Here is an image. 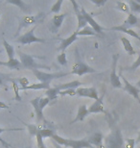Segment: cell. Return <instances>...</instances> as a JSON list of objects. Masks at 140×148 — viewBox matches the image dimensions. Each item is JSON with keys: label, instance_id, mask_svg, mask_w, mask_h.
Masks as SVG:
<instances>
[{"label": "cell", "instance_id": "obj_5", "mask_svg": "<svg viewBox=\"0 0 140 148\" xmlns=\"http://www.w3.org/2000/svg\"><path fill=\"white\" fill-rule=\"evenodd\" d=\"M35 29H36V26L32 30L28 31L27 33L21 35L19 36L18 38H16V41L20 44H31L33 42H42V43H45L46 40H43V38H38L35 36Z\"/></svg>", "mask_w": 140, "mask_h": 148}, {"label": "cell", "instance_id": "obj_33", "mask_svg": "<svg viewBox=\"0 0 140 148\" xmlns=\"http://www.w3.org/2000/svg\"><path fill=\"white\" fill-rule=\"evenodd\" d=\"M62 3H64V0H58V1L55 3V4H53L52 8H51V13L59 14V11H61Z\"/></svg>", "mask_w": 140, "mask_h": 148}, {"label": "cell", "instance_id": "obj_38", "mask_svg": "<svg viewBox=\"0 0 140 148\" xmlns=\"http://www.w3.org/2000/svg\"><path fill=\"white\" fill-rule=\"evenodd\" d=\"M16 82H18V85L20 86V88H25V87H28L30 85L29 83V80L26 78V77H21V78H18V79H16Z\"/></svg>", "mask_w": 140, "mask_h": 148}, {"label": "cell", "instance_id": "obj_10", "mask_svg": "<svg viewBox=\"0 0 140 148\" xmlns=\"http://www.w3.org/2000/svg\"><path fill=\"white\" fill-rule=\"evenodd\" d=\"M76 93L78 96L81 97H88V98L94 99L95 101L99 99V95H98V91L96 88L90 87V88H84L81 87L76 90Z\"/></svg>", "mask_w": 140, "mask_h": 148}, {"label": "cell", "instance_id": "obj_31", "mask_svg": "<svg viewBox=\"0 0 140 148\" xmlns=\"http://www.w3.org/2000/svg\"><path fill=\"white\" fill-rule=\"evenodd\" d=\"M116 5H117V9L119 11L123 12V13H126L129 14H130V6L128 5V3L126 2H121V1H117L116 2Z\"/></svg>", "mask_w": 140, "mask_h": 148}, {"label": "cell", "instance_id": "obj_2", "mask_svg": "<svg viewBox=\"0 0 140 148\" xmlns=\"http://www.w3.org/2000/svg\"><path fill=\"white\" fill-rule=\"evenodd\" d=\"M53 141H55L59 145H64L65 147L71 148H96L93 145H91L88 143L87 140H69V138H64L59 137V135L55 134L51 138Z\"/></svg>", "mask_w": 140, "mask_h": 148}, {"label": "cell", "instance_id": "obj_51", "mask_svg": "<svg viewBox=\"0 0 140 148\" xmlns=\"http://www.w3.org/2000/svg\"><path fill=\"white\" fill-rule=\"evenodd\" d=\"M139 148H140V147H139Z\"/></svg>", "mask_w": 140, "mask_h": 148}, {"label": "cell", "instance_id": "obj_8", "mask_svg": "<svg viewBox=\"0 0 140 148\" xmlns=\"http://www.w3.org/2000/svg\"><path fill=\"white\" fill-rule=\"evenodd\" d=\"M44 14H40L38 16H22V18L20 19L19 22V26H18V31L17 33H19L21 28L27 27L29 25H34V24H38L42 21Z\"/></svg>", "mask_w": 140, "mask_h": 148}, {"label": "cell", "instance_id": "obj_17", "mask_svg": "<svg viewBox=\"0 0 140 148\" xmlns=\"http://www.w3.org/2000/svg\"><path fill=\"white\" fill-rule=\"evenodd\" d=\"M40 97H36V98H34L33 100L30 101V103H31V105L33 106V108H34V110H35L38 122H40V121H41V120H44L42 110H41L40 107Z\"/></svg>", "mask_w": 140, "mask_h": 148}, {"label": "cell", "instance_id": "obj_47", "mask_svg": "<svg viewBox=\"0 0 140 148\" xmlns=\"http://www.w3.org/2000/svg\"><path fill=\"white\" fill-rule=\"evenodd\" d=\"M0 53H1V50H0ZM6 63L5 62H2V61H0V66H5Z\"/></svg>", "mask_w": 140, "mask_h": 148}, {"label": "cell", "instance_id": "obj_7", "mask_svg": "<svg viewBox=\"0 0 140 148\" xmlns=\"http://www.w3.org/2000/svg\"><path fill=\"white\" fill-rule=\"evenodd\" d=\"M118 57L119 56L116 54V55H113L112 56V67H111V84L113 88H122L123 86H122V83H121V80H120V76L116 73V67H117V61H118Z\"/></svg>", "mask_w": 140, "mask_h": 148}, {"label": "cell", "instance_id": "obj_27", "mask_svg": "<svg viewBox=\"0 0 140 148\" xmlns=\"http://www.w3.org/2000/svg\"><path fill=\"white\" fill-rule=\"evenodd\" d=\"M59 93V90L57 87L51 88H49L48 90L45 91V95L50 99V101H51V100H56L58 98Z\"/></svg>", "mask_w": 140, "mask_h": 148}, {"label": "cell", "instance_id": "obj_23", "mask_svg": "<svg viewBox=\"0 0 140 148\" xmlns=\"http://www.w3.org/2000/svg\"><path fill=\"white\" fill-rule=\"evenodd\" d=\"M7 3L9 4H13V5H16V6H18L19 9L21 11H23L24 13H28L30 11V8H31V6L26 4L24 1H22V0H8Z\"/></svg>", "mask_w": 140, "mask_h": 148}, {"label": "cell", "instance_id": "obj_49", "mask_svg": "<svg viewBox=\"0 0 140 148\" xmlns=\"http://www.w3.org/2000/svg\"><path fill=\"white\" fill-rule=\"evenodd\" d=\"M3 85V79H2V77H0V86H2Z\"/></svg>", "mask_w": 140, "mask_h": 148}, {"label": "cell", "instance_id": "obj_46", "mask_svg": "<svg viewBox=\"0 0 140 148\" xmlns=\"http://www.w3.org/2000/svg\"><path fill=\"white\" fill-rule=\"evenodd\" d=\"M135 141H136V143H140V132L138 133L137 138H136V140H135Z\"/></svg>", "mask_w": 140, "mask_h": 148}, {"label": "cell", "instance_id": "obj_50", "mask_svg": "<svg viewBox=\"0 0 140 148\" xmlns=\"http://www.w3.org/2000/svg\"><path fill=\"white\" fill-rule=\"evenodd\" d=\"M0 16H1V14H0Z\"/></svg>", "mask_w": 140, "mask_h": 148}, {"label": "cell", "instance_id": "obj_48", "mask_svg": "<svg viewBox=\"0 0 140 148\" xmlns=\"http://www.w3.org/2000/svg\"><path fill=\"white\" fill-rule=\"evenodd\" d=\"M136 87H137V88H139V90H140V80H139V81H138L137 83H136Z\"/></svg>", "mask_w": 140, "mask_h": 148}, {"label": "cell", "instance_id": "obj_18", "mask_svg": "<svg viewBox=\"0 0 140 148\" xmlns=\"http://www.w3.org/2000/svg\"><path fill=\"white\" fill-rule=\"evenodd\" d=\"M49 88H51L50 87V83H35V84L29 85L28 87L25 88H19V90H48Z\"/></svg>", "mask_w": 140, "mask_h": 148}, {"label": "cell", "instance_id": "obj_13", "mask_svg": "<svg viewBox=\"0 0 140 148\" xmlns=\"http://www.w3.org/2000/svg\"><path fill=\"white\" fill-rule=\"evenodd\" d=\"M104 96H105V93H103V95L99 97V99L96 100L93 104L89 106L88 107L89 114H107V112L104 109V104H103Z\"/></svg>", "mask_w": 140, "mask_h": 148}, {"label": "cell", "instance_id": "obj_43", "mask_svg": "<svg viewBox=\"0 0 140 148\" xmlns=\"http://www.w3.org/2000/svg\"><path fill=\"white\" fill-rule=\"evenodd\" d=\"M92 3H94L95 5L98 6V7H101V6H104L106 4L107 0H101V1H98V0H90Z\"/></svg>", "mask_w": 140, "mask_h": 148}, {"label": "cell", "instance_id": "obj_29", "mask_svg": "<svg viewBox=\"0 0 140 148\" xmlns=\"http://www.w3.org/2000/svg\"><path fill=\"white\" fill-rule=\"evenodd\" d=\"M128 5L130 6V10L132 14H140V3L137 1H129Z\"/></svg>", "mask_w": 140, "mask_h": 148}, {"label": "cell", "instance_id": "obj_26", "mask_svg": "<svg viewBox=\"0 0 140 148\" xmlns=\"http://www.w3.org/2000/svg\"><path fill=\"white\" fill-rule=\"evenodd\" d=\"M67 16V14H56V16H53V19H52V22H53V25L55 26L57 29H59V27L61 26L62 22H64V17Z\"/></svg>", "mask_w": 140, "mask_h": 148}, {"label": "cell", "instance_id": "obj_44", "mask_svg": "<svg viewBox=\"0 0 140 148\" xmlns=\"http://www.w3.org/2000/svg\"><path fill=\"white\" fill-rule=\"evenodd\" d=\"M0 108L1 109H9V106L6 105L5 103H3L2 101H0Z\"/></svg>", "mask_w": 140, "mask_h": 148}, {"label": "cell", "instance_id": "obj_37", "mask_svg": "<svg viewBox=\"0 0 140 148\" xmlns=\"http://www.w3.org/2000/svg\"><path fill=\"white\" fill-rule=\"evenodd\" d=\"M23 123H24L25 125L28 127V130H29L30 135H31V136H37L38 135V130H40V129H38L37 126H36V125H31V124L29 125V124L26 123V122H23Z\"/></svg>", "mask_w": 140, "mask_h": 148}, {"label": "cell", "instance_id": "obj_11", "mask_svg": "<svg viewBox=\"0 0 140 148\" xmlns=\"http://www.w3.org/2000/svg\"><path fill=\"white\" fill-rule=\"evenodd\" d=\"M81 12H82L83 16H84L85 17L86 21H87V24L90 25V27L95 31V33L98 34V35H99V34L102 35V34H103V31L105 30V28L102 27V26H101V25L99 24V23H97L96 20H95V19L93 18V17H92L91 14L87 13V12H86L84 8L82 9Z\"/></svg>", "mask_w": 140, "mask_h": 148}, {"label": "cell", "instance_id": "obj_3", "mask_svg": "<svg viewBox=\"0 0 140 148\" xmlns=\"http://www.w3.org/2000/svg\"><path fill=\"white\" fill-rule=\"evenodd\" d=\"M19 58L20 62H21V66L22 69H49L50 67L44 64H40L35 61V59L33 56L23 53L21 51H19Z\"/></svg>", "mask_w": 140, "mask_h": 148}, {"label": "cell", "instance_id": "obj_42", "mask_svg": "<svg viewBox=\"0 0 140 148\" xmlns=\"http://www.w3.org/2000/svg\"><path fill=\"white\" fill-rule=\"evenodd\" d=\"M125 143H126V148H135L136 141L135 138H127Z\"/></svg>", "mask_w": 140, "mask_h": 148}, {"label": "cell", "instance_id": "obj_6", "mask_svg": "<svg viewBox=\"0 0 140 148\" xmlns=\"http://www.w3.org/2000/svg\"><path fill=\"white\" fill-rule=\"evenodd\" d=\"M95 72H97L96 69H92V67L87 66L84 62L77 61L75 62V64H74L70 74H76V75H78V76H83L84 74H86V73H95Z\"/></svg>", "mask_w": 140, "mask_h": 148}, {"label": "cell", "instance_id": "obj_12", "mask_svg": "<svg viewBox=\"0 0 140 148\" xmlns=\"http://www.w3.org/2000/svg\"><path fill=\"white\" fill-rule=\"evenodd\" d=\"M71 4L73 5V9L76 13V16H77V19H78V28H77V32L83 30L85 27L87 26V21H86L85 17L83 16L81 10L79 9V6H78V3L75 2L74 0L71 1Z\"/></svg>", "mask_w": 140, "mask_h": 148}, {"label": "cell", "instance_id": "obj_32", "mask_svg": "<svg viewBox=\"0 0 140 148\" xmlns=\"http://www.w3.org/2000/svg\"><path fill=\"white\" fill-rule=\"evenodd\" d=\"M11 82L13 83V88H14V92H16V98L17 101H21V97H20L19 95V85L17 84V82L16 81V80H13V79H11Z\"/></svg>", "mask_w": 140, "mask_h": 148}, {"label": "cell", "instance_id": "obj_16", "mask_svg": "<svg viewBox=\"0 0 140 148\" xmlns=\"http://www.w3.org/2000/svg\"><path fill=\"white\" fill-rule=\"evenodd\" d=\"M78 33H77V31H75L74 33L71 35L70 37H68L66 38H64V40H61V44H59L58 50L59 51H61V52H64L65 49L67 48L68 46H70L71 44H72L74 41H76L78 40Z\"/></svg>", "mask_w": 140, "mask_h": 148}, {"label": "cell", "instance_id": "obj_4", "mask_svg": "<svg viewBox=\"0 0 140 148\" xmlns=\"http://www.w3.org/2000/svg\"><path fill=\"white\" fill-rule=\"evenodd\" d=\"M33 73L35 74V76L37 77L38 80H40V83H50L51 81L55 79H59L61 77L66 76L70 73H64V72H56V73H45L42 72L38 69H33Z\"/></svg>", "mask_w": 140, "mask_h": 148}, {"label": "cell", "instance_id": "obj_19", "mask_svg": "<svg viewBox=\"0 0 140 148\" xmlns=\"http://www.w3.org/2000/svg\"><path fill=\"white\" fill-rule=\"evenodd\" d=\"M88 108L86 107L85 105H81L78 109V112H77V115L71 123H75L77 121H84L85 118L88 115Z\"/></svg>", "mask_w": 140, "mask_h": 148}, {"label": "cell", "instance_id": "obj_25", "mask_svg": "<svg viewBox=\"0 0 140 148\" xmlns=\"http://www.w3.org/2000/svg\"><path fill=\"white\" fill-rule=\"evenodd\" d=\"M3 46H4L6 52H7L9 60L14 59V46L11 45V44L9 43L6 40H3Z\"/></svg>", "mask_w": 140, "mask_h": 148}, {"label": "cell", "instance_id": "obj_1", "mask_svg": "<svg viewBox=\"0 0 140 148\" xmlns=\"http://www.w3.org/2000/svg\"><path fill=\"white\" fill-rule=\"evenodd\" d=\"M125 140L121 130L117 126H113L111 133L105 138L106 148H123Z\"/></svg>", "mask_w": 140, "mask_h": 148}, {"label": "cell", "instance_id": "obj_15", "mask_svg": "<svg viewBox=\"0 0 140 148\" xmlns=\"http://www.w3.org/2000/svg\"><path fill=\"white\" fill-rule=\"evenodd\" d=\"M103 140H104V137H103V134L100 132H96L94 134H92L90 137L87 138V141L91 145H94V147L96 146L98 148H105L103 144Z\"/></svg>", "mask_w": 140, "mask_h": 148}, {"label": "cell", "instance_id": "obj_39", "mask_svg": "<svg viewBox=\"0 0 140 148\" xmlns=\"http://www.w3.org/2000/svg\"><path fill=\"white\" fill-rule=\"evenodd\" d=\"M59 95H69V96H75V95H77V93H76V90H74V88H69V90H61V91H59Z\"/></svg>", "mask_w": 140, "mask_h": 148}, {"label": "cell", "instance_id": "obj_21", "mask_svg": "<svg viewBox=\"0 0 140 148\" xmlns=\"http://www.w3.org/2000/svg\"><path fill=\"white\" fill-rule=\"evenodd\" d=\"M111 30H113V31H118V32H122V33H125L127 35H129V36L132 37L136 38V40H138L140 41V36L136 33L135 31H133L132 29H128V28H125L123 27L122 25L120 26H115V27H112Z\"/></svg>", "mask_w": 140, "mask_h": 148}, {"label": "cell", "instance_id": "obj_34", "mask_svg": "<svg viewBox=\"0 0 140 148\" xmlns=\"http://www.w3.org/2000/svg\"><path fill=\"white\" fill-rule=\"evenodd\" d=\"M16 130H21V129H19V128H17V129H5V128H1V127H0V143L3 144V146H4V147L9 148V147H11V145L9 143H6V141L1 138V134L3 132H5V131H16Z\"/></svg>", "mask_w": 140, "mask_h": 148}, {"label": "cell", "instance_id": "obj_14", "mask_svg": "<svg viewBox=\"0 0 140 148\" xmlns=\"http://www.w3.org/2000/svg\"><path fill=\"white\" fill-rule=\"evenodd\" d=\"M122 26L128 29H132V27H140V20L135 14L130 13L128 14L127 19L122 24Z\"/></svg>", "mask_w": 140, "mask_h": 148}, {"label": "cell", "instance_id": "obj_22", "mask_svg": "<svg viewBox=\"0 0 140 148\" xmlns=\"http://www.w3.org/2000/svg\"><path fill=\"white\" fill-rule=\"evenodd\" d=\"M121 42L123 44L124 46V49L125 51H126L128 54L132 56V55H135L136 52L135 50L133 49V46L132 45V43H130V41L128 40L126 37H121Z\"/></svg>", "mask_w": 140, "mask_h": 148}, {"label": "cell", "instance_id": "obj_40", "mask_svg": "<svg viewBox=\"0 0 140 148\" xmlns=\"http://www.w3.org/2000/svg\"><path fill=\"white\" fill-rule=\"evenodd\" d=\"M49 102H50V99L47 96L40 97V107L41 110L43 111V109L49 104Z\"/></svg>", "mask_w": 140, "mask_h": 148}, {"label": "cell", "instance_id": "obj_24", "mask_svg": "<svg viewBox=\"0 0 140 148\" xmlns=\"http://www.w3.org/2000/svg\"><path fill=\"white\" fill-rule=\"evenodd\" d=\"M5 66L9 67L10 69H16V70H19L20 67H22L21 66V62L17 59L14 58L12 60H9L8 62H6V64Z\"/></svg>", "mask_w": 140, "mask_h": 148}, {"label": "cell", "instance_id": "obj_45", "mask_svg": "<svg viewBox=\"0 0 140 148\" xmlns=\"http://www.w3.org/2000/svg\"><path fill=\"white\" fill-rule=\"evenodd\" d=\"M53 144H54L56 148H64V147H61V145H59V144H58L57 143H55V141H53Z\"/></svg>", "mask_w": 140, "mask_h": 148}, {"label": "cell", "instance_id": "obj_28", "mask_svg": "<svg viewBox=\"0 0 140 148\" xmlns=\"http://www.w3.org/2000/svg\"><path fill=\"white\" fill-rule=\"evenodd\" d=\"M77 33H78V36H98V34L95 33V31L90 26H86L83 30L77 32Z\"/></svg>", "mask_w": 140, "mask_h": 148}, {"label": "cell", "instance_id": "obj_20", "mask_svg": "<svg viewBox=\"0 0 140 148\" xmlns=\"http://www.w3.org/2000/svg\"><path fill=\"white\" fill-rule=\"evenodd\" d=\"M82 85H84L82 82L76 80V81H72V82H69V83H65V84H61L59 86H57V88H59V91L65 90H69V88H74V90H77V88H81Z\"/></svg>", "mask_w": 140, "mask_h": 148}, {"label": "cell", "instance_id": "obj_9", "mask_svg": "<svg viewBox=\"0 0 140 148\" xmlns=\"http://www.w3.org/2000/svg\"><path fill=\"white\" fill-rule=\"evenodd\" d=\"M121 77H122V80H123V82H124L123 90L126 91V92L129 93L130 95H132L133 98H135L136 101L140 104V96H139L140 90L136 87V86H133L132 84H130V83L128 81L124 76H121Z\"/></svg>", "mask_w": 140, "mask_h": 148}, {"label": "cell", "instance_id": "obj_41", "mask_svg": "<svg viewBox=\"0 0 140 148\" xmlns=\"http://www.w3.org/2000/svg\"><path fill=\"white\" fill-rule=\"evenodd\" d=\"M37 138V143H38V148H46L45 144L43 143V138L41 137L40 133H38V135L36 136Z\"/></svg>", "mask_w": 140, "mask_h": 148}, {"label": "cell", "instance_id": "obj_35", "mask_svg": "<svg viewBox=\"0 0 140 148\" xmlns=\"http://www.w3.org/2000/svg\"><path fill=\"white\" fill-rule=\"evenodd\" d=\"M57 61L61 66H66L67 64V59H66V54L65 52H61L58 57H57Z\"/></svg>", "mask_w": 140, "mask_h": 148}, {"label": "cell", "instance_id": "obj_36", "mask_svg": "<svg viewBox=\"0 0 140 148\" xmlns=\"http://www.w3.org/2000/svg\"><path fill=\"white\" fill-rule=\"evenodd\" d=\"M139 66H140V54L138 55V57H137V59L135 60V62H133V64H132L130 67H128L127 70H128V71H132V72H133V71H135V70L137 69Z\"/></svg>", "mask_w": 140, "mask_h": 148}, {"label": "cell", "instance_id": "obj_30", "mask_svg": "<svg viewBox=\"0 0 140 148\" xmlns=\"http://www.w3.org/2000/svg\"><path fill=\"white\" fill-rule=\"evenodd\" d=\"M38 133L40 134V136L42 138H52L56 133L54 130L52 129H47V128H44V129H40L38 130Z\"/></svg>", "mask_w": 140, "mask_h": 148}]
</instances>
